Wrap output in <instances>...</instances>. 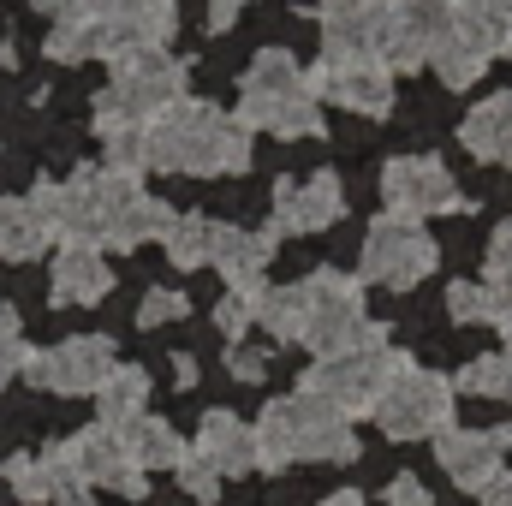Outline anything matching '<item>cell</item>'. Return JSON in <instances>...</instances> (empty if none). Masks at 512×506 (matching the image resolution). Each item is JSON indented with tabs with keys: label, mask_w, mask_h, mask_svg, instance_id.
<instances>
[{
	"label": "cell",
	"mask_w": 512,
	"mask_h": 506,
	"mask_svg": "<svg viewBox=\"0 0 512 506\" xmlns=\"http://www.w3.org/2000/svg\"><path fill=\"white\" fill-rule=\"evenodd\" d=\"M256 429V471H286V465H352L358 459V429L340 405L316 393H292L262 405Z\"/></svg>",
	"instance_id": "1"
},
{
	"label": "cell",
	"mask_w": 512,
	"mask_h": 506,
	"mask_svg": "<svg viewBox=\"0 0 512 506\" xmlns=\"http://www.w3.org/2000/svg\"><path fill=\"white\" fill-rule=\"evenodd\" d=\"M149 167L155 173H245L251 131L209 102H173L149 120Z\"/></svg>",
	"instance_id": "2"
},
{
	"label": "cell",
	"mask_w": 512,
	"mask_h": 506,
	"mask_svg": "<svg viewBox=\"0 0 512 506\" xmlns=\"http://www.w3.org/2000/svg\"><path fill=\"white\" fill-rule=\"evenodd\" d=\"M245 131H274V137H316L322 131V102L304 84V66L286 48H262L245 72L239 90V114Z\"/></svg>",
	"instance_id": "3"
},
{
	"label": "cell",
	"mask_w": 512,
	"mask_h": 506,
	"mask_svg": "<svg viewBox=\"0 0 512 506\" xmlns=\"http://www.w3.org/2000/svg\"><path fill=\"white\" fill-rule=\"evenodd\" d=\"M399 364H411V358L387 346V328H382V322H370L358 346L316 358V364L298 376V393H316V399L340 405L346 417H364V411L376 405V393L393 381V370H399Z\"/></svg>",
	"instance_id": "4"
},
{
	"label": "cell",
	"mask_w": 512,
	"mask_h": 506,
	"mask_svg": "<svg viewBox=\"0 0 512 506\" xmlns=\"http://www.w3.org/2000/svg\"><path fill=\"white\" fill-rule=\"evenodd\" d=\"M370 417L382 423V435H393V441H435L453 423V381L423 370V364H399L393 381L376 393Z\"/></svg>",
	"instance_id": "5"
},
{
	"label": "cell",
	"mask_w": 512,
	"mask_h": 506,
	"mask_svg": "<svg viewBox=\"0 0 512 506\" xmlns=\"http://www.w3.org/2000/svg\"><path fill=\"white\" fill-rule=\"evenodd\" d=\"M173 102H185V60H173L167 48H137L126 60H114V84L96 96V114L149 126Z\"/></svg>",
	"instance_id": "6"
},
{
	"label": "cell",
	"mask_w": 512,
	"mask_h": 506,
	"mask_svg": "<svg viewBox=\"0 0 512 506\" xmlns=\"http://www.w3.org/2000/svg\"><path fill=\"white\" fill-rule=\"evenodd\" d=\"M298 292H304V340L298 346H310L316 358H328V352H346V346L364 340L370 316H364V286L352 274L316 268V274L298 280Z\"/></svg>",
	"instance_id": "7"
},
{
	"label": "cell",
	"mask_w": 512,
	"mask_h": 506,
	"mask_svg": "<svg viewBox=\"0 0 512 506\" xmlns=\"http://www.w3.org/2000/svg\"><path fill=\"white\" fill-rule=\"evenodd\" d=\"M441 262V245L429 239L423 221H399V215H382L364 239V280H376L387 292H411L417 280H429Z\"/></svg>",
	"instance_id": "8"
},
{
	"label": "cell",
	"mask_w": 512,
	"mask_h": 506,
	"mask_svg": "<svg viewBox=\"0 0 512 506\" xmlns=\"http://www.w3.org/2000/svg\"><path fill=\"white\" fill-rule=\"evenodd\" d=\"M114 340L108 334H72L48 352H24L18 358V376L30 387H48V393H96L102 381L114 376Z\"/></svg>",
	"instance_id": "9"
},
{
	"label": "cell",
	"mask_w": 512,
	"mask_h": 506,
	"mask_svg": "<svg viewBox=\"0 0 512 506\" xmlns=\"http://www.w3.org/2000/svg\"><path fill=\"white\" fill-rule=\"evenodd\" d=\"M382 203L399 221H429V215L459 209L465 197H459V185H453L441 155H393L382 167Z\"/></svg>",
	"instance_id": "10"
},
{
	"label": "cell",
	"mask_w": 512,
	"mask_h": 506,
	"mask_svg": "<svg viewBox=\"0 0 512 506\" xmlns=\"http://www.w3.org/2000/svg\"><path fill=\"white\" fill-rule=\"evenodd\" d=\"M459 0H387V72H417L435 60V48L453 36Z\"/></svg>",
	"instance_id": "11"
},
{
	"label": "cell",
	"mask_w": 512,
	"mask_h": 506,
	"mask_svg": "<svg viewBox=\"0 0 512 506\" xmlns=\"http://www.w3.org/2000/svg\"><path fill=\"white\" fill-rule=\"evenodd\" d=\"M304 84H310L316 102H334V108H352V114H376L382 120L393 108L387 60H334V54H322V66L304 72Z\"/></svg>",
	"instance_id": "12"
},
{
	"label": "cell",
	"mask_w": 512,
	"mask_h": 506,
	"mask_svg": "<svg viewBox=\"0 0 512 506\" xmlns=\"http://www.w3.org/2000/svg\"><path fill=\"white\" fill-rule=\"evenodd\" d=\"M346 215V185L334 173H310V179H280L274 185V239L280 233H322Z\"/></svg>",
	"instance_id": "13"
},
{
	"label": "cell",
	"mask_w": 512,
	"mask_h": 506,
	"mask_svg": "<svg viewBox=\"0 0 512 506\" xmlns=\"http://www.w3.org/2000/svg\"><path fill=\"white\" fill-rule=\"evenodd\" d=\"M72 459H78V471H84V483H90V489H114V495H131V501H143V495H149V471L131 459L126 435H120V429H108V423H96V429L72 435Z\"/></svg>",
	"instance_id": "14"
},
{
	"label": "cell",
	"mask_w": 512,
	"mask_h": 506,
	"mask_svg": "<svg viewBox=\"0 0 512 506\" xmlns=\"http://www.w3.org/2000/svg\"><path fill=\"white\" fill-rule=\"evenodd\" d=\"M507 441H512L507 429H453V423H447V429L435 435V459H441V471H447L459 489L477 495V489L501 471Z\"/></svg>",
	"instance_id": "15"
},
{
	"label": "cell",
	"mask_w": 512,
	"mask_h": 506,
	"mask_svg": "<svg viewBox=\"0 0 512 506\" xmlns=\"http://www.w3.org/2000/svg\"><path fill=\"white\" fill-rule=\"evenodd\" d=\"M268 256H274V233H245V227H221V221H215V251H209V268H221V274H227V286H233L239 298L262 304V292H268V280H262Z\"/></svg>",
	"instance_id": "16"
},
{
	"label": "cell",
	"mask_w": 512,
	"mask_h": 506,
	"mask_svg": "<svg viewBox=\"0 0 512 506\" xmlns=\"http://www.w3.org/2000/svg\"><path fill=\"white\" fill-rule=\"evenodd\" d=\"M108 292H114L108 256L96 251V245H60V256H54V286H48L54 304H102Z\"/></svg>",
	"instance_id": "17"
},
{
	"label": "cell",
	"mask_w": 512,
	"mask_h": 506,
	"mask_svg": "<svg viewBox=\"0 0 512 506\" xmlns=\"http://www.w3.org/2000/svg\"><path fill=\"white\" fill-rule=\"evenodd\" d=\"M197 453H203L221 477H245V471H256V429L239 423L233 411H209L203 429H197Z\"/></svg>",
	"instance_id": "18"
},
{
	"label": "cell",
	"mask_w": 512,
	"mask_h": 506,
	"mask_svg": "<svg viewBox=\"0 0 512 506\" xmlns=\"http://www.w3.org/2000/svg\"><path fill=\"white\" fill-rule=\"evenodd\" d=\"M459 143H465L477 161H512V90L477 102L471 120L459 126Z\"/></svg>",
	"instance_id": "19"
},
{
	"label": "cell",
	"mask_w": 512,
	"mask_h": 506,
	"mask_svg": "<svg viewBox=\"0 0 512 506\" xmlns=\"http://www.w3.org/2000/svg\"><path fill=\"white\" fill-rule=\"evenodd\" d=\"M447 310L465 328H512V298L489 280H453L447 286Z\"/></svg>",
	"instance_id": "20"
},
{
	"label": "cell",
	"mask_w": 512,
	"mask_h": 506,
	"mask_svg": "<svg viewBox=\"0 0 512 506\" xmlns=\"http://www.w3.org/2000/svg\"><path fill=\"white\" fill-rule=\"evenodd\" d=\"M48 245H54V233H48V221L30 209V197H0V256L30 262V256H42Z\"/></svg>",
	"instance_id": "21"
},
{
	"label": "cell",
	"mask_w": 512,
	"mask_h": 506,
	"mask_svg": "<svg viewBox=\"0 0 512 506\" xmlns=\"http://www.w3.org/2000/svg\"><path fill=\"white\" fill-rule=\"evenodd\" d=\"M120 435H126V453L143 465V471H161V465L173 471V465L185 459V441L173 435V423H167V417H149V411H137Z\"/></svg>",
	"instance_id": "22"
},
{
	"label": "cell",
	"mask_w": 512,
	"mask_h": 506,
	"mask_svg": "<svg viewBox=\"0 0 512 506\" xmlns=\"http://www.w3.org/2000/svg\"><path fill=\"white\" fill-rule=\"evenodd\" d=\"M459 36L477 42L489 60L512 54V0H459Z\"/></svg>",
	"instance_id": "23"
},
{
	"label": "cell",
	"mask_w": 512,
	"mask_h": 506,
	"mask_svg": "<svg viewBox=\"0 0 512 506\" xmlns=\"http://www.w3.org/2000/svg\"><path fill=\"white\" fill-rule=\"evenodd\" d=\"M96 405H102V423L108 429H126L131 417L149 405V376L137 364H114V376L96 387Z\"/></svg>",
	"instance_id": "24"
},
{
	"label": "cell",
	"mask_w": 512,
	"mask_h": 506,
	"mask_svg": "<svg viewBox=\"0 0 512 506\" xmlns=\"http://www.w3.org/2000/svg\"><path fill=\"white\" fill-rule=\"evenodd\" d=\"M96 137L108 143V167L114 173H149V126L143 120L96 114Z\"/></svg>",
	"instance_id": "25"
},
{
	"label": "cell",
	"mask_w": 512,
	"mask_h": 506,
	"mask_svg": "<svg viewBox=\"0 0 512 506\" xmlns=\"http://www.w3.org/2000/svg\"><path fill=\"white\" fill-rule=\"evenodd\" d=\"M161 245L173 256V268H209V251H215V221L209 215H173Z\"/></svg>",
	"instance_id": "26"
},
{
	"label": "cell",
	"mask_w": 512,
	"mask_h": 506,
	"mask_svg": "<svg viewBox=\"0 0 512 506\" xmlns=\"http://www.w3.org/2000/svg\"><path fill=\"white\" fill-rule=\"evenodd\" d=\"M429 66L441 72V84H447V90H471V84L489 72V54H483L477 42H465V36H459V24H453V36L435 48V60H429Z\"/></svg>",
	"instance_id": "27"
},
{
	"label": "cell",
	"mask_w": 512,
	"mask_h": 506,
	"mask_svg": "<svg viewBox=\"0 0 512 506\" xmlns=\"http://www.w3.org/2000/svg\"><path fill=\"white\" fill-rule=\"evenodd\" d=\"M256 322H262L280 346H298V340H304V292H298V286H280V292L268 286L262 304H256Z\"/></svg>",
	"instance_id": "28"
},
{
	"label": "cell",
	"mask_w": 512,
	"mask_h": 506,
	"mask_svg": "<svg viewBox=\"0 0 512 506\" xmlns=\"http://www.w3.org/2000/svg\"><path fill=\"white\" fill-rule=\"evenodd\" d=\"M42 465H48V501L90 506V483H84V471H78V459H72V441L48 447V453H42Z\"/></svg>",
	"instance_id": "29"
},
{
	"label": "cell",
	"mask_w": 512,
	"mask_h": 506,
	"mask_svg": "<svg viewBox=\"0 0 512 506\" xmlns=\"http://www.w3.org/2000/svg\"><path fill=\"white\" fill-rule=\"evenodd\" d=\"M48 60H60V66L96 60V18H90V12H78V18H54V30H48Z\"/></svg>",
	"instance_id": "30"
},
{
	"label": "cell",
	"mask_w": 512,
	"mask_h": 506,
	"mask_svg": "<svg viewBox=\"0 0 512 506\" xmlns=\"http://www.w3.org/2000/svg\"><path fill=\"white\" fill-rule=\"evenodd\" d=\"M459 387L477 399H512V358L507 352H483L459 370Z\"/></svg>",
	"instance_id": "31"
},
{
	"label": "cell",
	"mask_w": 512,
	"mask_h": 506,
	"mask_svg": "<svg viewBox=\"0 0 512 506\" xmlns=\"http://www.w3.org/2000/svg\"><path fill=\"white\" fill-rule=\"evenodd\" d=\"M173 471H179V489H185L191 501H203V506H215L221 483H227V477H221V471H215V465H209V459L197 453V447H185V459H179Z\"/></svg>",
	"instance_id": "32"
},
{
	"label": "cell",
	"mask_w": 512,
	"mask_h": 506,
	"mask_svg": "<svg viewBox=\"0 0 512 506\" xmlns=\"http://www.w3.org/2000/svg\"><path fill=\"white\" fill-rule=\"evenodd\" d=\"M0 477L18 489V501H48V465H42V453L36 459H6Z\"/></svg>",
	"instance_id": "33"
},
{
	"label": "cell",
	"mask_w": 512,
	"mask_h": 506,
	"mask_svg": "<svg viewBox=\"0 0 512 506\" xmlns=\"http://www.w3.org/2000/svg\"><path fill=\"white\" fill-rule=\"evenodd\" d=\"M483 268H489V286H501V292L512 298V221L495 227V239H489V262H483Z\"/></svg>",
	"instance_id": "34"
},
{
	"label": "cell",
	"mask_w": 512,
	"mask_h": 506,
	"mask_svg": "<svg viewBox=\"0 0 512 506\" xmlns=\"http://www.w3.org/2000/svg\"><path fill=\"white\" fill-rule=\"evenodd\" d=\"M173 316H185V292L155 286V292L137 304V328H161V322H173Z\"/></svg>",
	"instance_id": "35"
},
{
	"label": "cell",
	"mask_w": 512,
	"mask_h": 506,
	"mask_svg": "<svg viewBox=\"0 0 512 506\" xmlns=\"http://www.w3.org/2000/svg\"><path fill=\"white\" fill-rule=\"evenodd\" d=\"M251 322H256V304H251V298H239V292H227V298L215 304V328H221V334H227L233 346H239V334H245Z\"/></svg>",
	"instance_id": "36"
},
{
	"label": "cell",
	"mask_w": 512,
	"mask_h": 506,
	"mask_svg": "<svg viewBox=\"0 0 512 506\" xmlns=\"http://www.w3.org/2000/svg\"><path fill=\"white\" fill-rule=\"evenodd\" d=\"M382 501L387 506H435V501H429V489H423V477H411V471H399V477L387 483Z\"/></svg>",
	"instance_id": "37"
},
{
	"label": "cell",
	"mask_w": 512,
	"mask_h": 506,
	"mask_svg": "<svg viewBox=\"0 0 512 506\" xmlns=\"http://www.w3.org/2000/svg\"><path fill=\"white\" fill-rule=\"evenodd\" d=\"M262 370H268L262 352H251V346H227V376L233 381H262Z\"/></svg>",
	"instance_id": "38"
},
{
	"label": "cell",
	"mask_w": 512,
	"mask_h": 506,
	"mask_svg": "<svg viewBox=\"0 0 512 506\" xmlns=\"http://www.w3.org/2000/svg\"><path fill=\"white\" fill-rule=\"evenodd\" d=\"M477 495H483V506H512V471H495Z\"/></svg>",
	"instance_id": "39"
},
{
	"label": "cell",
	"mask_w": 512,
	"mask_h": 506,
	"mask_svg": "<svg viewBox=\"0 0 512 506\" xmlns=\"http://www.w3.org/2000/svg\"><path fill=\"white\" fill-rule=\"evenodd\" d=\"M239 12H245V0H209V30H233Z\"/></svg>",
	"instance_id": "40"
},
{
	"label": "cell",
	"mask_w": 512,
	"mask_h": 506,
	"mask_svg": "<svg viewBox=\"0 0 512 506\" xmlns=\"http://www.w3.org/2000/svg\"><path fill=\"white\" fill-rule=\"evenodd\" d=\"M0 352H24L18 346V310L12 304H0Z\"/></svg>",
	"instance_id": "41"
},
{
	"label": "cell",
	"mask_w": 512,
	"mask_h": 506,
	"mask_svg": "<svg viewBox=\"0 0 512 506\" xmlns=\"http://www.w3.org/2000/svg\"><path fill=\"white\" fill-rule=\"evenodd\" d=\"M173 381H179V387H191V381H197V358H185V352H179V358H173Z\"/></svg>",
	"instance_id": "42"
},
{
	"label": "cell",
	"mask_w": 512,
	"mask_h": 506,
	"mask_svg": "<svg viewBox=\"0 0 512 506\" xmlns=\"http://www.w3.org/2000/svg\"><path fill=\"white\" fill-rule=\"evenodd\" d=\"M18 358H24V352H0V387L12 381V370H18Z\"/></svg>",
	"instance_id": "43"
},
{
	"label": "cell",
	"mask_w": 512,
	"mask_h": 506,
	"mask_svg": "<svg viewBox=\"0 0 512 506\" xmlns=\"http://www.w3.org/2000/svg\"><path fill=\"white\" fill-rule=\"evenodd\" d=\"M322 506H364V495H352V489H346V495H334V501H322Z\"/></svg>",
	"instance_id": "44"
},
{
	"label": "cell",
	"mask_w": 512,
	"mask_h": 506,
	"mask_svg": "<svg viewBox=\"0 0 512 506\" xmlns=\"http://www.w3.org/2000/svg\"><path fill=\"white\" fill-rule=\"evenodd\" d=\"M501 334H507V358H512V328H501Z\"/></svg>",
	"instance_id": "45"
}]
</instances>
